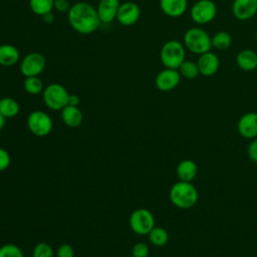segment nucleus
Instances as JSON below:
<instances>
[{
  "instance_id": "nucleus-35",
  "label": "nucleus",
  "mask_w": 257,
  "mask_h": 257,
  "mask_svg": "<svg viewBox=\"0 0 257 257\" xmlns=\"http://www.w3.org/2000/svg\"><path fill=\"white\" fill-rule=\"evenodd\" d=\"M42 18H43L44 22H45V23H47V24H50V23H52V22H53V20H54L53 14H52L51 12H49V13H47V14L43 15V16H42Z\"/></svg>"
},
{
  "instance_id": "nucleus-5",
  "label": "nucleus",
  "mask_w": 257,
  "mask_h": 257,
  "mask_svg": "<svg viewBox=\"0 0 257 257\" xmlns=\"http://www.w3.org/2000/svg\"><path fill=\"white\" fill-rule=\"evenodd\" d=\"M68 91L59 83H50L44 87L42 98L45 105L52 110H61L67 105Z\"/></svg>"
},
{
  "instance_id": "nucleus-25",
  "label": "nucleus",
  "mask_w": 257,
  "mask_h": 257,
  "mask_svg": "<svg viewBox=\"0 0 257 257\" xmlns=\"http://www.w3.org/2000/svg\"><path fill=\"white\" fill-rule=\"evenodd\" d=\"M24 90L32 95L39 94L43 91L44 85L42 80L39 78V76H29L25 77V80L23 82Z\"/></svg>"
},
{
  "instance_id": "nucleus-32",
  "label": "nucleus",
  "mask_w": 257,
  "mask_h": 257,
  "mask_svg": "<svg viewBox=\"0 0 257 257\" xmlns=\"http://www.w3.org/2000/svg\"><path fill=\"white\" fill-rule=\"evenodd\" d=\"M247 154L251 161L257 163V138L253 139L247 148Z\"/></svg>"
},
{
  "instance_id": "nucleus-7",
  "label": "nucleus",
  "mask_w": 257,
  "mask_h": 257,
  "mask_svg": "<svg viewBox=\"0 0 257 257\" xmlns=\"http://www.w3.org/2000/svg\"><path fill=\"white\" fill-rule=\"evenodd\" d=\"M28 130L36 137H45L50 134L53 122L49 114L43 110H34L27 117Z\"/></svg>"
},
{
  "instance_id": "nucleus-3",
  "label": "nucleus",
  "mask_w": 257,
  "mask_h": 257,
  "mask_svg": "<svg viewBox=\"0 0 257 257\" xmlns=\"http://www.w3.org/2000/svg\"><path fill=\"white\" fill-rule=\"evenodd\" d=\"M184 46L195 54H203L212 48V37L201 27H192L184 34Z\"/></svg>"
},
{
  "instance_id": "nucleus-16",
  "label": "nucleus",
  "mask_w": 257,
  "mask_h": 257,
  "mask_svg": "<svg viewBox=\"0 0 257 257\" xmlns=\"http://www.w3.org/2000/svg\"><path fill=\"white\" fill-rule=\"evenodd\" d=\"M162 11L169 17L182 16L188 8V0H160Z\"/></svg>"
},
{
  "instance_id": "nucleus-11",
  "label": "nucleus",
  "mask_w": 257,
  "mask_h": 257,
  "mask_svg": "<svg viewBox=\"0 0 257 257\" xmlns=\"http://www.w3.org/2000/svg\"><path fill=\"white\" fill-rule=\"evenodd\" d=\"M141 16V9L135 2L126 1L119 5L116 20L122 26H132L138 22Z\"/></svg>"
},
{
  "instance_id": "nucleus-24",
  "label": "nucleus",
  "mask_w": 257,
  "mask_h": 257,
  "mask_svg": "<svg viewBox=\"0 0 257 257\" xmlns=\"http://www.w3.org/2000/svg\"><path fill=\"white\" fill-rule=\"evenodd\" d=\"M232 44V37L227 31H219L212 37V47L218 50H226Z\"/></svg>"
},
{
  "instance_id": "nucleus-20",
  "label": "nucleus",
  "mask_w": 257,
  "mask_h": 257,
  "mask_svg": "<svg viewBox=\"0 0 257 257\" xmlns=\"http://www.w3.org/2000/svg\"><path fill=\"white\" fill-rule=\"evenodd\" d=\"M176 174L180 181L192 182L198 174V167L194 161L184 160L177 166Z\"/></svg>"
},
{
  "instance_id": "nucleus-37",
  "label": "nucleus",
  "mask_w": 257,
  "mask_h": 257,
  "mask_svg": "<svg viewBox=\"0 0 257 257\" xmlns=\"http://www.w3.org/2000/svg\"><path fill=\"white\" fill-rule=\"evenodd\" d=\"M255 37H256V39H257V30H256V32H255Z\"/></svg>"
},
{
  "instance_id": "nucleus-17",
  "label": "nucleus",
  "mask_w": 257,
  "mask_h": 257,
  "mask_svg": "<svg viewBox=\"0 0 257 257\" xmlns=\"http://www.w3.org/2000/svg\"><path fill=\"white\" fill-rule=\"evenodd\" d=\"M20 58L19 50L12 44L0 45V65L4 67H10L15 65Z\"/></svg>"
},
{
  "instance_id": "nucleus-8",
  "label": "nucleus",
  "mask_w": 257,
  "mask_h": 257,
  "mask_svg": "<svg viewBox=\"0 0 257 257\" xmlns=\"http://www.w3.org/2000/svg\"><path fill=\"white\" fill-rule=\"evenodd\" d=\"M217 15V6L212 0H199L191 8V18L197 24H207Z\"/></svg>"
},
{
  "instance_id": "nucleus-31",
  "label": "nucleus",
  "mask_w": 257,
  "mask_h": 257,
  "mask_svg": "<svg viewBox=\"0 0 257 257\" xmlns=\"http://www.w3.org/2000/svg\"><path fill=\"white\" fill-rule=\"evenodd\" d=\"M11 163V157L9 153L0 147V172L5 171Z\"/></svg>"
},
{
  "instance_id": "nucleus-6",
  "label": "nucleus",
  "mask_w": 257,
  "mask_h": 257,
  "mask_svg": "<svg viewBox=\"0 0 257 257\" xmlns=\"http://www.w3.org/2000/svg\"><path fill=\"white\" fill-rule=\"evenodd\" d=\"M128 224L134 233L138 235H148L155 227V217L150 210L140 208L131 214Z\"/></svg>"
},
{
  "instance_id": "nucleus-1",
  "label": "nucleus",
  "mask_w": 257,
  "mask_h": 257,
  "mask_svg": "<svg viewBox=\"0 0 257 257\" xmlns=\"http://www.w3.org/2000/svg\"><path fill=\"white\" fill-rule=\"evenodd\" d=\"M67 13L70 26L80 34L93 33L100 26L96 8L87 2L80 1L71 5Z\"/></svg>"
},
{
  "instance_id": "nucleus-15",
  "label": "nucleus",
  "mask_w": 257,
  "mask_h": 257,
  "mask_svg": "<svg viewBox=\"0 0 257 257\" xmlns=\"http://www.w3.org/2000/svg\"><path fill=\"white\" fill-rule=\"evenodd\" d=\"M119 5V0H99L96 12L100 22L105 24L112 22L116 18Z\"/></svg>"
},
{
  "instance_id": "nucleus-23",
  "label": "nucleus",
  "mask_w": 257,
  "mask_h": 257,
  "mask_svg": "<svg viewBox=\"0 0 257 257\" xmlns=\"http://www.w3.org/2000/svg\"><path fill=\"white\" fill-rule=\"evenodd\" d=\"M29 6L34 14L43 16L52 11L54 0H29Z\"/></svg>"
},
{
  "instance_id": "nucleus-10",
  "label": "nucleus",
  "mask_w": 257,
  "mask_h": 257,
  "mask_svg": "<svg viewBox=\"0 0 257 257\" xmlns=\"http://www.w3.org/2000/svg\"><path fill=\"white\" fill-rule=\"evenodd\" d=\"M180 80L181 74L178 69L165 67L157 74L155 84L161 91H171L179 85Z\"/></svg>"
},
{
  "instance_id": "nucleus-34",
  "label": "nucleus",
  "mask_w": 257,
  "mask_h": 257,
  "mask_svg": "<svg viewBox=\"0 0 257 257\" xmlns=\"http://www.w3.org/2000/svg\"><path fill=\"white\" fill-rule=\"evenodd\" d=\"M80 102V99L78 97V95L73 94V93H69L68 95V101H67V105H72V106H78Z\"/></svg>"
},
{
  "instance_id": "nucleus-12",
  "label": "nucleus",
  "mask_w": 257,
  "mask_h": 257,
  "mask_svg": "<svg viewBox=\"0 0 257 257\" xmlns=\"http://www.w3.org/2000/svg\"><path fill=\"white\" fill-rule=\"evenodd\" d=\"M237 131L245 139L253 140L257 138V112L244 113L238 120Z\"/></svg>"
},
{
  "instance_id": "nucleus-26",
  "label": "nucleus",
  "mask_w": 257,
  "mask_h": 257,
  "mask_svg": "<svg viewBox=\"0 0 257 257\" xmlns=\"http://www.w3.org/2000/svg\"><path fill=\"white\" fill-rule=\"evenodd\" d=\"M178 70L181 76L187 79H194L200 74L197 62H194L192 60H184V62L180 65Z\"/></svg>"
},
{
  "instance_id": "nucleus-9",
  "label": "nucleus",
  "mask_w": 257,
  "mask_h": 257,
  "mask_svg": "<svg viewBox=\"0 0 257 257\" xmlns=\"http://www.w3.org/2000/svg\"><path fill=\"white\" fill-rule=\"evenodd\" d=\"M46 65L45 57L39 52L26 54L20 62V72L25 77L38 76L42 73Z\"/></svg>"
},
{
  "instance_id": "nucleus-18",
  "label": "nucleus",
  "mask_w": 257,
  "mask_h": 257,
  "mask_svg": "<svg viewBox=\"0 0 257 257\" xmlns=\"http://www.w3.org/2000/svg\"><path fill=\"white\" fill-rule=\"evenodd\" d=\"M238 67L244 71H252L257 68V53L252 49H243L236 56Z\"/></svg>"
},
{
  "instance_id": "nucleus-29",
  "label": "nucleus",
  "mask_w": 257,
  "mask_h": 257,
  "mask_svg": "<svg viewBox=\"0 0 257 257\" xmlns=\"http://www.w3.org/2000/svg\"><path fill=\"white\" fill-rule=\"evenodd\" d=\"M150 248L145 242H138L132 248V256L134 257H148Z\"/></svg>"
},
{
  "instance_id": "nucleus-21",
  "label": "nucleus",
  "mask_w": 257,
  "mask_h": 257,
  "mask_svg": "<svg viewBox=\"0 0 257 257\" xmlns=\"http://www.w3.org/2000/svg\"><path fill=\"white\" fill-rule=\"evenodd\" d=\"M20 106L16 99L6 96L0 98V113L5 118H12L19 113Z\"/></svg>"
},
{
  "instance_id": "nucleus-4",
  "label": "nucleus",
  "mask_w": 257,
  "mask_h": 257,
  "mask_svg": "<svg viewBox=\"0 0 257 257\" xmlns=\"http://www.w3.org/2000/svg\"><path fill=\"white\" fill-rule=\"evenodd\" d=\"M186 55L185 46L178 40L171 39L164 43L160 51V59L167 68L178 69L184 62Z\"/></svg>"
},
{
  "instance_id": "nucleus-22",
  "label": "nucleus",
  "mask_w": 257,
  "mask_h": 257,
  "mask_svg": "<svg viewBox=\"0 0 257 257\" xmlns=\"http://www.w3.org/2000/svg\"><path fill=\"white\" fill-rule=\"evenodd\" d=\"M150 242L156 247H163L169 241V234L163 227L155 226L148 234Z\"/></svg>"
},
{
  "instance_id": "nucleus-27",
  "label": "nucleus",
  "mask_w": 257,
  "mask_h": 257,
  "mask_svg": "<svg viewBox=\"0 0 257 257\" xmlns=\"http://www.w3.org/2000/svg\"><path fill=\"white\" fill-rule=\"evenodd\" d=\"M32 257H54L53 248L46 242H39L33 248Z\"/></svg>"
},
{
  "instance_id": "nucleus-14",
  "label": "nucleus",
  "mask_w": 257,
  "mask_h": 257,
  "mask_svg": "<svg viewBox=\"0 0 257 257\" xmlns=\"http://www.w3.org/2000/svg\"><path fill=\"white\" fill-rule=\"evenodd\" d=\"M232 12L238 20H249L257 13V0H234Z\"/></svg>"
},
{
  "instance_id": "nucleus-2",
  "label": "nucleus",
  "mask_w": 257,
  "mask_h": 257,
  "mask_svg": "<svg viewBox=\"0 0 257 257\" xmlns=\"http://www.w3.org/2000/svg\"><path fill=\"white\" fill-rule=\"evenodd\" d=\"M174 206L180 209H191L198 202V191L192 182L179 181L175 183L169 193Z\"/></svg>"
},
{
  "instance_id": "nucleus-38",
  "label": "nucleus",
  "mask_w": 257,
  "mask_h": 257,
  "mask_svg": "<svg viewBox=\"0 0 257 257\" xmlns=\"http://www.w3.org/2000/svg\"><path fill=\"white\" fill-rule=\"evenodd\" d=\"M128 257H134V256H128Z\"/></svg>"
},
{
  "instance_id": "nucleus-19",
  "label": "nucleus",
  "mask_w": 257,
  "mask_h": 257,
  "mask_svg": "<svg viewBox=\"0 0 257 257\" xmlns=\"http://www.w3.org/2000/svg\"><path fill=\"white\" fill-rule=\"evenodd\" d=\"M61 118L68 127H77L81 124L83 115L78 106L66 105L61 109Z\"/></svg>"
},
{
  "instance_id": "nucleus-30",
  "label": "nucleus",
  "mask_w": 257,
  "mask_h": 257,
  "mask_svg": "<svg viewBox=\"0 0 257 257\" xmlns=\"http://www.w3.org/2000/svg\"><path fill=\"white\" fill-rule=\"evenodd\" d=\"M55 254L56 257H74V248L68 243H63L57 248Z\"/></svg>"
},
{
  "instance_id": "nucleus-28",
  "label": "nucleus",
  "mask_w": 257,
  "mask_h": 257,
  "mask_svg": "<svg viewBox=\"0 0 257 257\" xmlns=\"http://www.w3.org/2000/svg\"><path fill=\"white\" fill-rule=\"evenodd\" d=\"M0 257H24V254L17 245L7 243L0 247Z\"/></svg>"
},
{
  "instance_id": "nucleus-33",
  "label": "nucleus",
  "mask_w": 257,
  "mask_h": 257,
  "mask_svg": "<svg viewBox=\"0 0 257 257\" xmlns=\"http://www.w3.org/2000/svg\"><path fill=\"white\" fill-rule=\"evenodd\" d=\"M71 5L68 0H54V9L58 12H68Z\"/></svg>"
},
{
  "instance_id": "nucleus-13",
  "label": "nucleus",
  "mask_w": 257,
  "mask_h": 257,
  "mask_svg": "<svg viewBox=\"0 0 257 257\" xmlns=\"http://www.w3.org/2000/svg\"><path fill=\"white\" fill-rule=\"evenodd\" d=\"M197 65L200 74L204 76H212L218 72L220 67V60L218 56L210 50L199 55Z\"/></svg>"
},
{
  "instance_id": "nucleus-36",
  "label": "nucleus",
  "mask_w": 257,
  "mask_h": 257,
  "mask_svg": "<svg viewBox=\"0 0 257 257\" xmlns=\"http://www.w3.org/2000/svg\"><path fill=\"white\" fill-rule=\"evenodd\" d=\"M5 123H6V118L0 113V131L5 126Z\"/></svg>"
}]
</instances>
